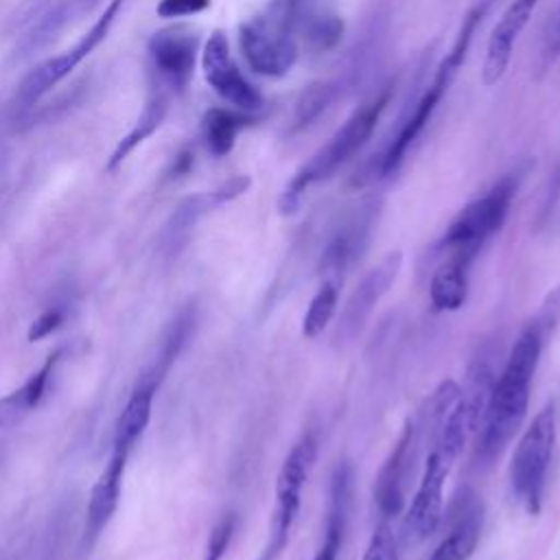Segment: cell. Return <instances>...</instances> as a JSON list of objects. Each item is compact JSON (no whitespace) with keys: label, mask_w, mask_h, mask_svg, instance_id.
<instances>
[{"label":"cell","mask_w":560,"mask_h":560,"mask_svg":"<svg viewBox=\"0 0 560 560\" xmlns=\"http://www.w3.org/2000/svg\"><path fill=\"white\" fill-rule=\"evenodd\" d=\"M66 319V311L59 308V306H52V308H46L28 328V341H39L44 337H48L50 332H55Z\"/></svg>","instance_id":"35"},{"label":"cell","mask_w":560,"mask_h":560,"mask_svg":"<svg viewBox=\"0 0 560 560\" xmlns=\"http://www.w3.org/2000/svg\"><path fill=\"white\" fill-rule=\"evenodd\" d=\"M545 343L547 339L532 317L521 328L501 374H497L483 422L477 431V457L481 462H492L521 429Z\"/></svg>","instance_id":"2"},{"label":"cell","mask_w":560,"mask_h":560,"mask_svg":"<svg viewBox=\"0 0 560 560\" xmlns=\"http://www.w3.org/2000/svg\"><path fill=\"white\" fill-rule=\"evenodd\" d=\"M195 326H197V308H195V304H186L164 328V332L158 341L155 357L151 359V363L147 365V370L140 376L160 385L162 378L166 376V372L171 370V365L177 361V357L186 348L188 339L192 337Z\"/></svg>","instance_id":"25"},{"label":"cell","mask_w":560,"mask_h":560,"mask_svg":"<svg viewBox=\"0 0 560 560\" xmlns=\"http://www.w3.org/2000/svg\"><path fill=\"white\" fill-rule=\"evenodd\" d=\"M210 7V0H160L155 13L160 18H186L197 15Z\"/></svg>","instance_id":"34"},{"label":"cell","mask_w":560,"mask_h":560,"mask_svg":"<svg viewBox=\"0 0 560 560\" xmlns=\"http://www.w3.org/2000/svg\"><path fill=\"white\" fill-rule=\"evenodd\" d=\"M199 55V35L186 26L155 31L147 42L149 79L162 83L173 94L188 88Z\"/></svg>","instance_id":"10"},{"label":"cell","mask_w":560,"mask_h":560,"mask_svg":"<svg viewBox=\"0 0 560 560\" xmlns=\"http://www.w3.org/2000/svg\"><path fill=\"white\" fill-rule=\"evenodd\" d=\"M339 300V282L324 280L322 287L315 291V295L308 302V308L302 319V335L308 339H315L332 319L335 308Z\"/></svg>","instance_id":"30"},{"label":"cell","mask_w":560,"mask_h":560,"mask_svg":"<svg viewBox=\"0 0 560 560\" xmlns=\"http://www.w3.org/2000/svg\"><path fill=\"white\" fill-rule=\"evenodd\" d=\"M416 446H418V424L416 420L409 418L376 475L374 503L383 518L398 516L405 508V486H407L409 470H413Z\"/></svg>","instance_id":"15"},{"label":"cell","mask_w":560,"mask_h":560,"mask_svg":"<svg viewBox=\"0 0 560 560\" xmlns=\"http://www.w3.org/2000/svg\"><path fill=\"white\" fill-rule=\"evenodd\" d=\"M317 457V435L313 431L304 433L287 453L278 479H276V505L271 512L269 536L258 556V560H278L289 547L293 527L300 516L302 490L311 475Z\"/></svg>","instance_id":"5"},{"label":"cell","mask_w":560,"mask_h":560,"mask_svg":"<svg viewBox=\"0 0 560 560\" xmlns=\"http://www.w3.org/2000/svg\"><path fill=\"white\" fill-rule=\"evenodd\" d=\"M472 262L446 256L444 262L435 269L431 284H429V298L435 311H457L464 306L468 295V269Z\"/></svg>","instance_id":"28"},{"label":"cell","mask_w":560,"mask_h":560,"mask_svg":"<svg viewBox=\"0 0 560 560\" xmlns=\"http://www.w3.org/2000/svg\"><path fill=\"white\" fill-rule=\"evenodd\" d=\"M453 466V459L431 448L422 468V477L411 497V503L402 518V542L420 545L427 540L442 521L444 481Z\"/></svg>","instance_id":"11"},{"label":"cell","mask_w":560,"mask_h":560,"mask_svg":"<svg viewBox=\"0 0 560 560\" xmlns=\"http://www.w3.org/2000/svg\"><path fill=\"white\" fill-rule=\"evenodd\" d=\"M448 532L435 547L431 560H468L481 538L483 501L472 488H462L448 508Z\"/></svg>","instance_id":"16"},{"label":"cell","mask_w":560,"mask_h":560,"mask_svg":"<svg viewBox=\"0 0 560 560\" xmlns=\"http://www.w3.org/2000/svg\"><path fill=\"white\" fill-rule=\"evenodd\" d=\"M352 488H354V468L350 462L343 459L335 466V470L330 475L324 538H322V545L313 560H337L341 542H343L346 525H348Z\"/></svg>","instance_id":"19"},{"label":"cell","mask_w":560,"mask_h":560,"mask_svg":"<svg viewBox=\"0 0 560 560\" xmlns=\"http://www.w3.org/2000/svg\"><path fill=\"white\" fill-rule=\"evenodd\" d=\"M238 46L247 66L267 79L287 77L298 61V39L269 13L241 22Z\"/></svg>","instance_id":"8"},{"label":"cell","mask_w":560,"mask_h":560,"mask_svg":"<svg viewBox=\"0 0 560 560\" xmlns=\"http://www.w3.org/2000/svg\"><path fill=\"white\" fill-rule=\"evenodd\" d=\"M346 90L341 85V81L335 79H326V81H315L311 85H306L298 101H295V112H293V131H302L306 127H311L322 114L328 112V107L343 96Z\"/></svg>","instance_id":"29"},{"label":"cell","mask_w":560,"mask_h":560,"mask_svg":"<svg viewBox=\"0 0 560 560\" xmlns=\"http://www.w3.org/2000/svg\"><path fill=\"white\" fill-rule=\"evenodd\" d=\"M127 0H109L92 26L63 52L35 66L18 85L15 109H31L39 98H44L55 85H59L83 59H88L109 35L120 9Z\"/></svg>","instance_id":"7"},{"label":"cell","mask_w":560,"mask_h":560,"mask_svg":"<svg viewBox=\"0 0 560 560\" xmlns=\"http://www.w3.org/2000/svg\"><path fill=\"white\" fill-rule=\"evenodd\" d=\"M158 383L140 376L127 405L122 407V413L118 416L116 422V431H114V451L112 453H120V455H129L133 444L138 442V438L142 435V431L149 424L151 418V405H153V396L158 392Z\"/></svg>","instance_id":"24"},{"label":"cell","mask_w":560,"mask_h":560,"mask_svg":"<svg viewBox=\"0 0 560 560\" xmlns=\"http://www.w3.org/2000/svg\"><path fill=\"white\" fill-rule=\"evenodd\" d=\"M129 455L112 453L107 466L98 475L96 483L92 486L90 501H88V512H85V534L83 542L92 547L101 532L107 527L109 518L114 516L120 499V486H122V472Z\"/></svg>","instance_id":"21"},{"label":"cell","mask_w":560,"mask_h":560,"mask_svg":"<svg viewBox=\"0 0 560 560\" xmlns=\"http://www.w3.org/2000/svg\"><path fill=\"white\" fill-rule=\"evenodd\" d=\"M551 48H553V52H560V11H558V20H556V31L551 37Z\"/></svg>","instance_id":"37"},{"label":"cell","mask_w":560,"mask_h":560,"mask_svg":"<svg viewBox=\"0 0 560 560\" xmlns=\"http://www.w3.org/2000/svg\"><path fill=\"white\" fill-rule=\"evenodd\" d=\"M376 217L378 201L368 199L339 221V225L328 236L317 262V271L324 276V280L339 282L343 273L361 258L372 238Z\"/></svg>","instance_id":"13"},{"label":"cell","mask_w":560,"mask_h":560,"mask_svg":"<svg viewBox=\"0 0 560 560\" xmlns=\"http://www.w3.org/2000/svg\"><path fill=\"white\" fill-rule=\"evenodd\" d=\"M534 322L538 324L540 332H542L545 339L549 341V337L556 332V328H558V324H560V284L553 287V289L545 295V300H542L538 313L534 315Z\"/></svg>","instance_id":"33"},{"label":"cell","mask_w":560,"mask_h":560,"mask_svg":"<svg viewBox=\"0 0 560 560\" xmlns=\"http://www.w3.org/2000/svg\"><path fill=\"white\" fill-rule=\"evenodd\" d=\"M201 70L206 83L225 103L241 112H258L262 107L260 90L236 66L230 42L223 31H214L201 50Z\"/></svg>","instance_id":"12"},{"label":"cell","mask_w":560,"mask_h":560,"mask_svg":"<svg viewBox=\"0 0 560 560\" xmlns=\"http://www.w3.org/2000/svg\"><path fill=\"white\" fill-rule=\"evenodd\" d=\"M254 122H256V116H252V112L210 107L201 118V136H203L206 149L214 158H225L234 149L238 133L252 127Z\"/></svg>","instance_id":"26"},{"label":"cell","mask_w":560,"mask_h":560,"mask_svg":"<svg viewBox=\"0 0 560 560\" xmlns=\"http://www.w3.org/2000/svg\"><path fill=\"white\" fill-rule=\"evenodd\" d=\"M492 2L494 0H477L470 7V11L464 15V20L459 24V31L455 35V42H453L451 50L446 52V57L435 68L431 83L424 85V90L418 94L416 101L407 103V107L402 109V114L398 118V125H396L389 142H387V147L376 158H372L361 173H357L352 177V186H365L374 179L389 177L402 166V162L407 158V151L413 147V142L420 138V133L424 131V127L433 118L440 101L444 98V94L448 92V88L453 83L457 70L466 61V55H468V48L472 44L475 31H477L479 22L483 20V15L488 13V9L492 7Z\"/></svg>","instance_id":"1"},{"label":"cell","mask_w":560,"mask_h":560,"mask_svg":"<svg viewBox=\"0 0 560 560\" xmlns=\"http://www.w3.org/2000/svg\"><path fill=\"white\" fill-rule=\"evenodd\" d=\"M313 52H330L343 37V18L332 0H271L267 11Z\"/></svg>","instance_id":"9"},{"label":"cell","mask_w":560,"mask_h":560,"mask_svg":"<svg viewBox=\"0 0 560 560\" xmlns=\"http://www.w3.org/2000/svg\"><path fill=\"white\" fill-rule=\"evenodd\" d=\"M392 88H383L376 92L370 101H365L361 107H357L346 122L293 173V177L287 182L278 197V212L282 217H293L300 206L304 192L330 179L348 160H352L372 138L385 107L389 105Z\"/></svg>","instance_id":"3"},{"label":"cell","mask_w":560,"mask_h":560,"mask_svg":"<svg viewBox=\"0 0 560 560\" xmlns=\"http://www.w3.org/2000/svg\"><path fill=\"white\" fill-rule=\"evenodd\" d=\"M363 560H398L396 538L387 523L376 525V529L368 542V549L363 553Z\"/></svg>","instance_id":"32"},{"label":"cell","mask_w":560,"mask_h":560,"mask_svg":"<svg viewBox=\"0 0 560 560\" xmlns=\"http://www.w3.org/2000/svg\"><path fill=\"white\" fill-rule=\"evenodd\" d=\"M61 354L63 348L50 352L37 372H33L18 389L0 398V429L18 427L42 402Z\"/></svg>","instance_id":"23"},{"label":"cell","mask_w":560,"mask_h":560,"mask_svg":"<svg viewBox=\"0 0 560 560\" xmlns=\"http://www.w3.org/2000/svg\"><path fill=\"white\" fill-rule=\"evenodd\" d=\"M424 416H427L429 446L455 462L468 438L462 385L453 378L442 381L435 387V392L429 396Z\"/></svg>","instance_id":"14"},{"label":"cell","mask_w":560,"mask_h":560,"mask_svg":"<svg viewBox=\"0 0 560 560\" xmlns=\"http://www.w3.org/2000/svg\"><path fill=\"white\" fill-rule=\"evenodd\" d=\"M190 166H192V151H182L177 158H175V162H173V168H171V177H182V175H186L188 171H190Z\"/></svg>","instance_id":"36"},{"label":"cell","mask_w":560,"mask_h":560,"mask_svg":"<svg viewBox=\"0 0 560 560\" xmlns=\"http://www.w3.org/2000/svg\"><path fill=\"white\" fill-rule=\"evenodd\" d=\"M234 529H236V514L234 512L223 514L208 536L203 560H223V556L232 542Z\"/></svg>","instance_id":"31"},{"label":"cell","mask_w":560,"mask_h":560,"mask_svg":"<svg viewBox=\"0 0 560 560\" xmlns=\"http://www.w3.org/2000/svg\"><path fill=\"white\" fill-rule=\"evenodd\" d=\"M494 359H497V346L492 341H486L477 348V352L472 354V359L468 363L466 383L462 387L468 433H477L483 422L486 407H488L494 381H497Z\"/></svg>","instance_id":"22"},{"label":"cell","mask_w":560,"mask_h":560,"mask_svg":"<svg viewBox=\"0 0 560 560\" xmlns=\"http://www.w3.org/2000/svg\"><path fill=\"white\" fill-rule=\"evenodd\" d=\"M402 267V254L400 252H389L376 267H372L363 280L357 284L352 295L348 298L341 317H339V337L352 339L368 317L372 315L374 306L381 302V298L387 293V289L394 284L398 278V271Z\"/></svg>","instance_id":"17"},{"label":"cell","mask_w":560,"mask_h":560,"mask_svg":"<svg viewBox=\"0 0 560 560\" xmlns=\"http://www.w3.org/2000/svg\"><path fill=\"white\" fill-rule=\"evenodd\" d=\"M518 184L521 171H512L494 182L481 197L466 203L440 236L435 249L440 254L472 262L483 245L503 228L512 201L518 192Z\"/></svg>","instance_id":"4"},{"label":"cell","mask_w":560,"mask_h":560,"mask_svg":"<svg viewBox=\"0 0 560 560\" xmlns=\"http://www.w3.org/2000/svg\"><path fill=\"white\" fill-rule=\"evenodd\" d=\"M173 92L168 88H164L162 83L149 79V90H147V98L144 105L136 118V122L131 125V129L118 140V144L114 147L105 171H116L142 142H147L164 122L168 109H171V101H173Z\"/></svg>","instance_id":"20"},{"label":"cell","mask_w":560,"mask_h":560,"mask_svg":"<svg viewBox=\"0 0 560 560\" xmlns=\"http://www.w3.org/2000/svg\"><path fill=\"white\" fill-rule=\"evenodd\" d=\"M556 444V407L545 405L525 433L521 435L510 464L512 494L523 503L527 514H538L542 505V492L547 470Z\"/></svg>","instance_id":"6"},{"label":"cell","mask_w":560,"mask_h":560,"mask_svg":"<svg viewBox=\"0 0 560 560\" xmlns=\"http://www.w3.org/2000/svg\"><path fill=\"white\" fill-rule=\"evenodd\" d=\"M536 4L538 0H512L510 7L499 18V22L494 24V28L490 31L486 57L481 66V83L486 88H492L503 79L512 59L514 44L523 33V28L527 26Z\"/></svg>","instance_id":"18"},{"label":"cell","mask_w":560,"mask_h":560,"mask_svg":"<svg viewBox=\"0 0 560 560\" xmlns=\"http://www.w3.org/2000/svg\"><path fill=\"white\" fill-rule=\"evenodd\" d=\"M223 197L221 192L214 188V190H208V192H197V195H190L186 197L175 210L173 214L168 217L166 225H164V232H162V245L164 249H168L171 254L177 252L190 236L192 228L199 223V219L210 212L212 208L217 206H223Z\"/></svg>","instance_id":"27"}]
</instances>
